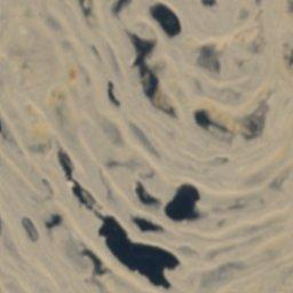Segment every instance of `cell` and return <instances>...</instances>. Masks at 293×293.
<instances>
[{"mask_svg":"<svg viewBox=\"0 0 293 293\" xmlns=\"http://www.w3.org/2000/svg\"><path fill=\"white\" fill-rule=\"evenodd\" d=\"M240 268V265L237 264L222 266L221 268H218L217 271L210 273L208 276H205L204 285L205 287H213V285H219L220 283H224L230 276L235 274Z\"/></svg>","mask_w":293,"mask_h":293,"instance_id":"6da1fadb","label":"cell"},{"mask_svg":"<svg viewBox=\"0 0 293 293\" xmlns=\"http://www.w3.org/2000/svg\"><path fill=\"white\" fill-rule=\"evenodd\" d=\"M23 226H24L26 234H28L31 240L32 241L38 240V233H37L36 228H34L32 222L30 221V219H23Z\"/></svg>","mask_w":293,"mask_h":293,"instance_id":"7a4b0ae2","label":"cell"}]
</instances>
